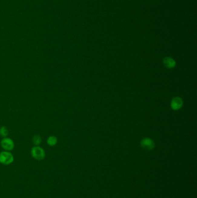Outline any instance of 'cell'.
Listing matches in <instances>:
<instances>
[{
    "mask_svg": "<svg viewBox=\"0 0 197 198\" xmlns=\"http://www.w3.org/2000/svg\"><path fill=\"white\" fill-rule=\"evenodd\" d=\"M14 157L12 153L5 151L0 153V163L4 165H9L13 163Z\"/></svg>",
    "mask_w": 197,
    "mask_h": 198,
    "instance_id": "obj_1",
    "label": "cell"
},
{
    "mask_svg": "<svg viewBox=\"0 0 197 198\" xmlns=\"http://www.w3.org/2000/svg\"><path fill=\"white\" fill-rule=\"evenodd\" d=\"M31 154L33 158L38 160L44 159L46 155L44 149L39 146L32 147L31 151Z\"/></svg>",
    "mask_w": 197,
    "mask_h": 198,
    "instance_id": "obj_2",
    "label": "cell"
},
{
    "mask_svg": "<svg viewBox=\"0 0 197 198\" xmlns=\"http://www.w3.org/2000/svg\"><path fill=\"white\" fill-rule=\"evenodd\" d=\"M1 146L5 151H11L15 148V143L11 139L4 137L1 141Z\"/></svg>",
    "mask_w": 197,
    "mask_h": 198,
    "instance_id": "obj_3",
    "label": "cell"
},
{
    "mask_svg": "<svg viewBox=\"0 0 197 198\" xmlns=\"http://www.w3.org/2000/svg\"><path fill=\"white\" fill-rule=\"evenodd\" d=\"M140 146L146 150H152L154 147V142L149 138H145L140 141Z\"/></svg>",
    "mask_w": 197,
    "mask_h": 198,
    "instance_id": "obj_4",
    "label": "cell"
},
{
    "mask_svg": "<svg viewBox=\"0 0 197 198\" xmlns=\"http://www.w3.org/2000/svg\"><path fill=\"white\" fill-rule=\"evenodd\" d=\"M183 102L182 99L179 97H176L173 98L172 100L171 103L172 109L174 110H178L181 109L182 107L183 106Z\"/></svg>",
    "mask_w": 197,
    "mask_h": 198,
    "instance_id": "obj_5",
    "label": "cell"
},
{
    "mask_svg": "<svg viewBox=\"0 0 197 198\" xmlns=\"http://www.w3.org/2000/svg\"><path fill=\"white\" fill-rule=\"evenodd\" d=\"M163 63L164 64L165 67L168 69H172L175 67L176 65L175 61L171 58L166 57L164 58L163 60Z\"/></svg>",
    "mask_w": 197,
    "mask_h": 198,
    "instance_id": "obj_6",
    "label": "cell"
},
{
    "mask_svg": "<svg viewBox=\"0 0 197 198\" xmlns=\"http://www.w3.org/2000/svg\"><path fill=\"white\" fill-rule=\"evenodd\" d=\"M47 143L49 146L51 147H53L56 146L57 143V137L54 136H49L47 139Z\"/></svg>",
    "mask_w": 197,
    "mask_h": 198,
    "instance_id": "obj_7",
    "label": "cell"
},
{
    "mask_svg": "<svg viewBox=\"0 0 197 198\" xmlns=\"http://www.w3.org/2000/svg\"><path fill=\"white\" fill-rule=\"evenodd\" d=\"M32 143L35 146H38L39 145L41 144V143L42 142V139L39 135H35L32 137Z\"/></svg>",
    "mask_w": 197,
    "mask_h": 198,
    "instance_id": "obj_8",
    "label": "cell"
},
{
    "mask_svg": "<svg viewBox=\"0 0 197 198\" xmlns=\"http://www.w3.org/2000/svg\"><path fill=\"white\" fill-rule=\"evenodd\" d=\"M9 134V131L8 130V129L5 127V126H1L0 128V135L4 137H6L8 136V135Z\"/></svg>",
    "mask_w": 197,
    "mask_h": 198,
    "instance_id": "obj_9",
    "label": "cell"
}]
</instances>
